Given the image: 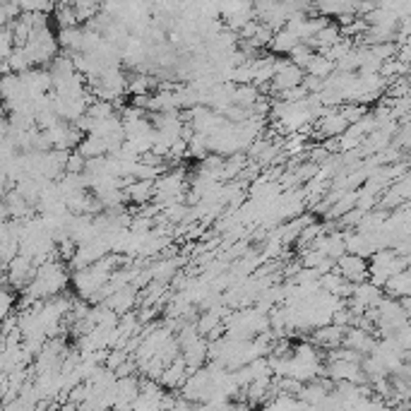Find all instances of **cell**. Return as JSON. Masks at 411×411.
<instances>
[{
    "mask_svg": "<svg viewBox=\"0 0 411 411\" xmlns=\"http://www.w3.org/2000/svg\"><path fill=\"white\" fill-rule=\"evenodd\" d=\"M188 375H190L188 373V365L183 361V356H178L174 363L167 365V370H164L162 378H159V385H164L167 390H178V387L185 385Z\"/></svg>",
    "mask_w": 411,
    "mask_h": 411,
    "instance_id": "5b68a950",
    "label": "cell"
},
{
    "mask_svg": "<svg viewBox=\"0 0 411 411\" xmlns=\"http://www.w3.org/2000/svg\"><path fill=\"white\" fill-rule=\"evenodd\" d=\"M315 56H318V51H315V48H311L308 44H299V46H296V48L289 53V60L294 63V65H299L301 70H308V65H311Z\"/></svg>",
    "mask_w": 411,
    "mask_h": 411,
    "instance_id": "30bf717a",
    "label": "cell"
},
{
    "mask_svg": "<svg viewBox=\"0 0 411 411\" xmlns=\"http://www.w3.org/2000/svg\"><path fill=\"white\" fill-rule=\"evenodd\" d=\"M397 58L411 65V41H407L404 46H399V56H397Z\"/></svg>",
    "mask_w": 411,
    "mask_h": 411,
    "instance_id": "8fae6325",
    "label": "cell"
},
{
    "mask_svg": "<svg viewBox=\"0 0 411 411\" xmlns=\"http://www.w3.org/2000/svg\"><path fill=\"white\" fill-rule=\"evenodd\" d=\"M346 349H353L358 351L361 356H370V353L375 351V346H378V341H375V337L368 332V330H361V327H349L344 334V344Z\"/></svg>",
    "mask_w": 411,
    "mask_h": 411,
    "instance_id": "3957f363",
    "label": "cell"
},
{
    "mask_svg": "<svg viewBox=\"0 0 411 411\" xmlns=\"http://www.w3.org/2000/svg\"><path fill=\"white\" fill-rule=\"evenodd\" d=\"M56 39H58L60 51H65V53H70V56L82 53V51H84V27H70V30H58Z\"/></svg>",
    "mask_w": 411,
    "mask_h": 411,
    "instance_id": "8992f818",
    "label": "cell"
},
{
    "mask_svg": "<svg viewBox=\"0 0 411 411\" xmlns=\"http://www.w3.org/2000/svg\"><path fill=\"white\" fill-rule=\"evenodd\" d=\"M337 72V63H332L327 58V56H322V53H318L315 58H313V63L308 65V70H306V75H311V77H318V79H325L327 82L330 77H332Z\"/></svg>",
    "mask_w": 411,
    "mask_h": 411,
    "instance_id": "ba28073f",
    "label": "cell"
},
{
    "mask_svg": "<svg viewBox=\"0 0 411 411\" xmlns=\"http://www.w3.org/2000/svg\"><path fill=\"white\" fill-rule=\"evenodd\" d=\"M301 41H299V37H296L294 32H289V30H282V32H277L274 34V41H272V53L274 56H289L291 51L296 48Z\"/></svg>",
    "mask_w": 411,
    "mask_h": 411,
    "instance_id": "9c48e42d",
    "label": "cell"
},
{
    "mask_svg": "<svg viewBox=\"0 0 411 411\" xmlns=\"http://www.w3.org/2000/svg\"><path fill=\"white\" fill-rule=\"evenodd\" d=\"M337 272H339L346 282H351L353 287H358V284H363L370 279V262L361 258V255L346 253L344 258L337 260Z\"/></svg>",
    "mask_w": 411,
    "mask_h": 411,
    "instance_id": "7a4b0ae2",
    "label": "cell"
},
{
    "mask_svg": "<svg viewBox=\"0 0 411 411\" xmlns=\"http://www.w3.org/2000/svg\"><path fill=\"white\" fill-rule=\"evenodd\" d=\"M304 82H306V70L294 65L289 58H277V63H274V79H272L274 94H282V91H287V89L301 87Z\"/></svg>",
    "mask_w": 411,
    "mask_h": 411,
    "instance_id": "6da1fadb",
    "label": "cell"
},
{
    "mask_svg": "<svg viewBox=\"0 0 411 411\" xmlns=\"http://www.w3.org/2000/svg\"><path fill=\"white\" fill-rule=\"evenodd\" d=\"M344 334H346V330L339 327V325H327V327H318L315 332H313V344L322 346V349H327V351L339 349V346L344 344Z\"/></svg>",
    "mask_w": 411,
    "mask_h": 411,
    "instance_id": "277c9868",
    "label": "cell"
},
{
    "mask_svg": "<svg viewBox=\"0 0 411 411\" xmlns=\"http://www.w3.org/2000/svg\"><path fill=\"white\" fill-rule=\"evenodd\" d=\"M125 197L128 202L137 204V207H145L154 200V183L152 181H135L133 185L125 188Z\"/></svg>",
    "mask_w": 411,
    "mask_h": 411,
    "instance_id": "52a82bcc",
    "label": "cell"
}]
</instances>
